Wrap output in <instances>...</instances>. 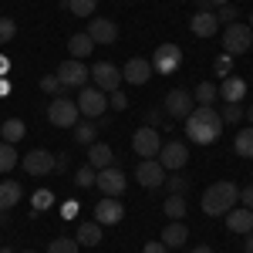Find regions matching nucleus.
<instances>
[{"mask_svg":"<svg viewBox=\"0 0 253 253\" xmlns=\"http://www.w3.org/2000/svg\"><path fill=\"white\" fill-rule=\"evenodd\" d=\"M75 240H78V247H98L101 243V226L98 223H81Z\"/></svg>","mask_w":253,"mask_h":253,"instance_id":"nucleus-25","label":"nucleus"},{"mask_svg":"<svg viewBox=\"0 0 253 253\" xmlns=\"http://www.w3.org/2000/svg\"><path fill=\"white\" fill-rule=\"evenodd\" d=\"M240 203H243L247 210H253V182L247 186V189H240Z\"/></svg>","mask_w":253,"mask_h":253,"instance_id":"nucleus-44","label":"nucleus"},{"mask_svg":"<svg viewBox=\"0 0 253 253\" xmlns=\"http://www.w3.org/2000/svg\"><path fill=\"white\" fill-rule=\"evenodd\" d=\"M88 38L95 41V47H108V44L118 41V24L108 17H95L88 24Z\"/></svg>","mask_w":253,"mask_h":253,"instance_id":"nucleus-14","label":"nucleus"},{"mask_svg":"<svg viewBox=\"0 0 253 253\" xmlns=\"http://www.w3.org/2000/svg\"><path fill=\"white\" fill-rule=\"evenodd\" d=\"M91 78V68H84V61H61L58 64V81L64 84V88H84V81Z\"/></svg>","mask_w":253,"mask_h":253,"instance_id":"nucleus-8","label":"nucleus"},{"mask_svg":"<svg viewBox=\"0 0 253 253\" xmlns=\"http://www.w3.org/2000/svg\"><path fill=\"white\" fill-rule=\"evenodd\" d=\"M196 98L189 95V91H182V88H172L169 95H166V101H162V108H166V115L169 118H182L186 122V115L193 112L196 105H193Z\"/></svg>","mask_w":253,"mask_h":253,"instance_id":"nucleus-12","label":"nucleus"},{"mask_svg":"<svg viewBox=\"0 0 253 253\" xmlns=\"http://www.w3.org/2000/svg\"><path fill=\"white\" fill-rule=\"evenodd\" d=\"M243 250L253 253V233H247V240H243Z\"/></svg>","mask_w":253,"mask_h":253,"instance_id":"nucleus-47","label":"nucleus"},{"mask_svg":"<svg viewBox=\"0 0 253 253\" xmlns=\"http://www.w3.org/2000/svg\"><path fill=\"white\" fill-rule=\"evenodd\" d=\"M186 210H189V206H186V199H182V196H169V199L162 203V213L169 216V219H182Z\"/></svg>","mask_w":253,"mask_h":253,"instance_id":"nucleus-30","label":"nucleus"},{"mask_svg":"<svg viewBox=\"0 0 253 253\" xmlns=\"http://www.w3.org/2000/svg\"><path fill=\"white\" fill-rule=\"evenodd\" d=\"M247 118H250V125H253V105H250V112H247Z\"/></svg>","mask_w":253,"mask_h":253,"instance_id":"nucleus-52","label":"nucleus"},{"mask_svg":"<svg viewBox=\"0 0 253 253\" xmlns=\"http://www.w3.org/2000/svg\"><path fill=\"white\" fill-rule=\"evenodd\" d=\"M219 118H223V125H226V122H230V125H236V122L243 118V105H240V101H223Z\"/></svg>","mask_w":253,"mask_h":253,"instance_id":"nucleus-35","label":"nucleus"},{"mask_svg":"<svg viewBox=\"0 0 253 253\" xmlns=\"http://www.w3.org/2000/svg\"><path fill=\"white\" fill-rule=\"evenodd\" d=\"M75 105H78V112L84 118H98L108 112V95L101 91V88H81V95L75 98Z\"/></svg>","mask_w":253,"mask_h":253,"instance_id":"nucleus-6","label":"nucleus"},{"mask_svg":"<svg viewBox=\"0 0 253 253\" xmlns=\"http://www.w3.org/2000/svg\"><path fill=\"white\" fill-rule=\"evenodd\" d=\"M230 64H233L230 54H219V58H216V71H219V75H230Z\"/></svg>","mask_w":253,"mask_h":253,"instance_id":"nucleus-43","label":"nucleus"},{"mask_svg":"<svg viewBox=\"0 0 253 253\" xmlns=\"http://www.w3.org/2000/svg\"><path fill=\"white\" fill-rule=\"evenodd\" d=\"M159 166L166 169V172H179L186 162H189V149L182 145V142H166L162 149H159Z\"/></svg>","mask_w":253,"mask_h":253,"instance_id":"nucleus-9","label":"nucleus"},{"mask_svg":"<svg viewBox=\"0 0 253 253\" xmlns=\"http://www.w3.org/2000/svg\"><path fill=\"white\" fill-rule=\"evenodd\" d=\"M91 78H95V88H101L105 95H112L122 84V68H115L112 61H98L95 68H91Z\"/></svg>","mask_w":253,"mask_h":253,"instance_id":"nucleus-10","label":"nucleus"},{"mask_svg":"<svg viewBox=\"0 0 253 253\" xmlns=\"http://www.w3.org/2000/svg\"><path fill=\"white\" fill-rule=\"evenodd\" d=\"M186 236H189V226H186L182 219H172V223L162 230V243H166L169 250H175V247H186Z\"/></svg>","mask_w":253,"mask_h":253,"instance_id":"nucleus-22","label":"nucleus"},{"mask_svg":"<svg viewBox=\"0 0 253 253\" xmlns=\"http://www.w3.org/2000/svg\"><path fill=\"white\" fill-rule=\"evenodd\" d=\"M162 186L169 189V196H182V193H186V186H189V182H186V179H182L179 172H172V175H166V182H162Z\"/></svg>","mask_w":253,"mask_h":253,"instance_id":"nucleus-36","label":"nucleus"},{"mask_svg":"<svg viewBox=\"0 0 253 253\" xmlns=\"http://www.w3.org/2000/svg\"><path fill=\"white\" fill-rule=\"evenodd\" d=\"M223 51H226L230 58H240V54L253 51V31L243 24V20L226 24V31H223Z\"/></svg>","mask_w":253,"mask_h":253,"instance_id":"nucleus-3","label":"nucleus"},{"mask_svg":"<svg viewBox=\"0 0 253 253\" xmlns=\"http://www.w3.org/2000/svg\"><path fill=\"white\" fill-rule=\"evenodd\" d=\"M216 20H219V24H223V20H230V24H233V20H236V7H233V3L216 7Z\"/></svg>","mask_w":253,"mask_h":253,"instance_id":"nucleus-40","label":"nucleus"},{"mask_svg":"<svg viewBox=\"0 0 253 253\" xmlns=\"http://www.w3.org/2000/svg\"><path fill=\"white\" fill-rule=\"evenodd\" d=\"M51 206H54V193H51V189H38V193L31 196V213L38 216L41 210H51Z\"/></svg>","mask_w":253,"mask_h":253,"instance_id":"nucleus-32","label":"nucleus"},{"mask_svg":"<svg viewBox=\"0 0 253 253\" xmlns=\"http://www.w3.org/2000/svg\"><path fill=\"white\" fill-rule=\"evenodd\" d=\"M24 132H27V128H24V122H20V118H7V122L0 125V142L17 145L20 138H24Z\"/></svg>","mask_w":253,"mask_h":253,"instance_id":"nucleus-26","label":"nucleus"},{"mask_svg":"<svg viewBox=\"0 0 253 253\" xmlns=\"http://www.w3.org/2000/svg\"><path fill=\"white\" fill-rule=\"evenodd\" d=\"M20 196H24V186L20 182H14V179L0 182V210H14L20 203Z\"/></svg>","mask_w":253,"mask_h":253,"instance_id":"nucleus-24","label":"nucleus"},{"mask_svg":"<svg viewBox=\"0 0 253 253\" xmlns=\"http://www.w3.org/2000/svg\"><path fill=\"white\" fill-rule=\"evenodd\" d=\"M219 98L223 101H243L247 98V81L236 78V75H226V78L219 81Z\"/></svg>","mask_w":253,"mask_h":253,"instance_id":"nucleus-21","label":"nucleus"},{"mask_svg":"<svg viewBox=\"0 0 253 253\" xmlns=\"http://www.w3.org/2000/svg\"><path fill=\"white\" fill-rule=\"evenodd\" d=\"M14 34H17V20H10V17H0V44L14 41Z\"/></svg>","mask_w":253,"mask_h":253,"instance_id":"nucleus-38","label":"nucleus"},{"mask_svg":"<svg viewBox=\"0 0 253 253\" xmlns=\"http://www.w3.org/2000/svg\"><path fill=\"white\" fill-rule=\"evenodd\" d=\"M91 51H95V41L88 38V31H84V34H71V38H68V54H71L75 61H84Z\"/></svg>","mask_w":253,"mask_h":253,"instance_id":"nucleus-23","label":"nucleus"},{"mask_svg":"<svg viewBox=\"0 0 253 253\" xmlns=\"http://www.w3.org/2000/svg\"><path fill=\"white\" fill-rule=\"evenodd\" d=\"M7 91H10V84H7V81H3V78H0V98H3V95H7Z\"/></svg>","mask_w":253,"mask_h":253,"instance_id":"nucleus-48","label":"nucleus"},{"mask_svg":"<svg viewBox=\"0 0 253 253\" xmlns=\"http://www.w3.org/2000/svg\"><path fill=\"white\" fill-rule=\"evenodd\" d=\"M247 27H250V31H253V10H250V20H247Z\"/></svg>","mask_w":253,"mask_h":253,"instance_id":"nucleus-51","label":"nucleus"},{"mask_svg":"<svg viewBox=\"0 0 253 253\" xmlns=\"http://www.w3.org/2000/svg\"><path fill=\"white\" fill-rule=\"evenodd\" d=\"M20 166L27 169V175H47V172H54V156L47 149H31L20 159Z\"/></svg>","mask_w":253,"mask_h":253,"instance_id":"nucleus-15","label":"nucleus"},{"mask_svg":"<svg viewBox=\"0 0 253 253\" xmlns=\"http://www.w3.org/2000/svg\"><path fill=\"white\" fill-rule=\"evenodd\" d=\"M64 7L75 14V17H91L98 7V0H64Z\"/></svg>","mask_w":253,"mask_h":253,"instance_id":"nucleus-33","label":"nucleus"},{"mask_svg":"<svg viewBox=\"0 0 253 253\" xmlns=\"http://www.w3.org/2000/svg\"><path fill=\"white\" fill-rule=\"evenodd\" d=\"M41 91H47V95H58V91H64V84L58 81V75H44V78H41Z\"/></svg>","mask_w":253,"mask_h":253,"instance_id":"nucleus-39","label":"nucleus"},{"mask_svg":"<svg viewBox=\"0 0 253 253\" xmlns=\"http://www.w3.org/2000/svg\"><path fill=\"white\" fill-rule=\"evenodd\" d=\"M122 216H125V206L118 203V196H101L95 206V223L98 226H115L122 223Z\"/></svg>","mask_w":253,"mask_h":253,"instance_id":"nucleus-11","label":"nucleus"},{"mask_svg":"<svg viewBox=\"0 0 253 253\" xmlns=\"http://www.w3.org/2000/svg\"><path fill=\"white\" fill-rule=\"evenodd\" d=\"M0 253H14V250H10V247H0Z\"/></svg>","mask_w":253,"mask_h":253,"instance_id":"nucleus-53","label":"nucleus"},{"mask_svg":"<svg viewBox=\"0 0 253 253\" xmlns=\"http://www.w3.org/2000/svg\"><path fill=\"white\" fill-rule=\"evenodd\" d=\"M226 226L233 230V233H240V236H247V233H253V210H247V206H240V210H230L226 213Z\"/></svg>","mask_w":253,"mask_h":253,"instance_id":"nucleus-19","label":"nucleus"},{"mask_svg":"<svg viewBox=\"0 0 253 253\" xmlns=\"http://www.w3.org/2000/svg\"><path fill=\"white\" fill-rule=\"evenodd\" d=\"M95 175H98V169H91V166H81L78 175H75V182H78L81 189H91V186H95Z\"/></svg>","mask_w":253,"mask_h":253,"instance_id":"nucleus-37","label":"nucleus"},{"mask_svg":"<svg viewBox=\"0 0 253 253\" xmlns=\"http://www.w3.org/2000/svg\"><path fill=\"white\" fill-rule=\"evenodd\" d=\"M233 149H236V156L253 159V125H250V128H240V132H236Z\"/></svg>","mask_w":253,"mask_h":253,"instance_id":"nucleus-27","label":"nucleus"},{"mask_svg":"<svg viewBox=\"0 0 253 253\" xmlns=\"http://www.w3.org/2000/svg\"><path fill=\"white\" fill-rule=\"evenodd\" d=\"M152 75H156V71H152V64H149L145 58H132L125 68H122V81H128V84H145Z\"/></svg>","mask_w":253,"mask_h":253,"instance_id":"nucleus-17","label":"nucleus"},{"mask_svg":"<svg viewBox=\"0 0 253 253\" xmlns=\"http://www.w3.org/2000/svg\"><path fill=\"white\" fill-rule=\"evenodd\" d=\"M115 162V149L112 145H105V142H91L88 145V166L91 169H108Z\"/></svg>","mask_w":253,"mask_h":253,"instance_id":"nucleus-20","label":"nucleus"},{"mask_svg":"<svg viewBox=\"0 0 253 253\" xmlns=\"http://www.w3.org/2000/svg\"><path fill=\"white\" fill-rule=\"evenodd\" d=\"M236 203H240V189H236V182L219 179V182H213V186L203 193V213H206V216H226Z\"/></svg>","mask_w":253,"mask_h":253,"instance_id":"nucleus-2","label":"nucleus"},{"mask_svg":"<svg viewBox=\"0 0 253 253\" xmlns=\"http://www.w3.org/2000/svg\"><path fill=\"white\" fill-rule=\"evenodd\" d=\"M7 71H10V61H7V58H3V54H0V78H3Z\"/></svg>","mask_w":253,"mask_h":253,"instance_id":"nucleus-45","label":"nucleus"},{"mask_svg":"<svg viewBox=\"0 0 253 253\" xmlns=\"http://www.w3.org/2000/svg\"><path fill=\"white\" fill-rule=\"evenodd\" d=\"M78 105H75V98H54L51 105H47V118H51V125H58V128H75V122H78Z\"/></svg>","mask_w":253,"mask_h":253,"instance_id":"nucleus-5","label":"nucleus"},{"mask_svg":"<svg viewBox=\"0 0 253 253\" xmlns=\"http://www.w3.org/2000/svg\"><path fill=\"white\" fill-rule=\"evenodd\" d=\"M193 253H213V250H210V247H196Z\"/></svg>","mask_w":253,"mask_h":253,"instance_id":"nucleus-50","label":"nucleus"},{"mask_svg":"<svg viewBox=\"0 0 253 253\" xmlns=\"http://www.w3.org/2000/svg\"><path fill=\"white\" fill-rule=\"evenodd\" d=\"M149 64H152L156 75H175L179 64H182V47H179V44H159Z\"/></svg>","mask_w":253,"mask_h":253,"instance_id":"nucleus-4","label":"nucleus"},{"mask_svg":"<svg viewBox=\"0 0 253 253\" xmlns=\"http://www.w3.org/2000/svg\"><path fill=\"white\" fill-rule=\"evenodd\" d=\"M193 98H196V105H213L216 98H219V88H216L213 81H199L196 91H193Z\"/></svg>","mask_w":253,"mask_h":253,"instance_id":"nucleus-29","label":"nucleus"},{"mask_svg":"<svg viewBox=\"0 0 253 253\" xmlns=\"http://www.w3.org/2000/svg\"><path fill=\"white\" fill-rule=\"evenodd\" d=\"M47 253H78V240L75 236H54Z\"/></svg>","mask_w":253,"mask_h":253,"instance_id":"nucleus-34","label":"nucleus"},{"mask_svg":"<svg viewBox=\"0 0 253 253\" xmlns=\"http://www.w3.org/2000/svg\"><path fill=\"white\" fill-rule=\"evenodd\" d=\"M135 179L145 186V189H156V186L166 182V169L159 166V159H142L138 169H135Z\"/></svg>","mask_w":253,"mask_h":253,"instance_id":"nucleus-16","label":"nucleus"},{"mask_svg":"<svg viewBox=\"0 0 253 253\" xmlns=\"http://www.w3.org/2000/svg\"><path fill=\"white\" fill-rule=\"evenodd\" d=\"M115 112H125L128 108V98H125V91H112V101H108Z\"/></svg>","mask_w":253,"mask_h":253,"instance_id":"nucleus-41","label":"nucleus"},{"mask_svg":"<svg viewBox=\"0 0 253 253\" xmlns=\"http://www.w3.org/2000/svg\"><path fill=\"white\" fill-rule=\"evenodd\" d=\"M75 142H78V145L98 142V125L95 122H75Z\"/></svg>","mask_w":253,"mask_h":253,"instance_id":"nucleus-28","label":"nucleus"},{"mask_svg":"<svg viewBox=\"0 0 253 253\" xmlns=\"http://www.w3.org/2000/svg\"><path fill=\"white\" fill-rule=\"evenodd\" d=\"M142 253H169V247H166L162 240H152V243H145V247H142Z\"/></svg>","mask_w":253,"mask_h":253,"instance_id":"nucleus-42","label":"nucleus"},{"mask_svg":"<svg viewBox=\"0 0 253 253\" xmlns=\"http://www.w3.org/2000/svg\"><path fill=\"white\" fill-rule=\"evenodd\" d=\"M75 210H78L75 203H64V210H61V213H64V216H68V219H71V216H75Z\"/></svg>","mask_w":253,"mask_h":253,"instance_id":"nucleus-46","label":"nucleus"},{"mask_svg":"<svg viewBox=\"0 0 253 253\" xmlns=\"http://www.w3.org/2000/svg\"><path fill=\"white\" fill-rule=\"evenodd\" d=\"M95 186L101 189V196H122L128 182H125V172H122V169L108 166V169H98V175H95Z\"/></svg>","mask_w":253,"mask_h":253,"instance_id":"nucleus-13","label":"nucleus"},{"mask_svg":"<svg viewBox=\"0 0 253 253\" xmlns=\"http://www.w3.org/2000/svg\"><path fill=\"white\" fill-rule=\"evenodd\" d=\"M17 162H20L17 149H14L10 142H0V172H10V169H14Z\"/></svg>","mask_w":253,"mask_h":253,"instance_id":"nucleus-31","label":"nucleus"},{"mask_svg":"<svg viewBox=\"0 0 253 253\" xmlns=\"http://www.w3.org/2000/svg\"><path fill=\"white\" fill-rule=\"evenodd\" d=\"M216 27H219L216 10H199V14H193V20H189V31H193L196 38H213Z\"/></svg>","mask_w":253,"mask_h":253,"instance_id":"nucleus-18","label":"nucleus"},{"mask_svg":"<svg viewBox=\"0 0 253 253\" xmlns=\"http://www.w3.org/2000/svg\"><path fill=\"white\" fill-rule=\"evenodd\" d=\"M159 149H162V138H159V132L152 128V125H142V128H135V135H132V152L142 159H156Z\"/></svg>","mask_w":253,"mask_h":253,"instance_id":"nucleus-7","label":"nucleus"},{"mask_svg":"<svg viewBox=\"0 0 253 253\" xmlns=\"http://www.w3.org/2000/svg\"><path fill=\"white\" fill-rule=\"evenodd\" d=\"M27 253H34V250H27Z\"/></svg>","mask_w":253,"mask_h":253,"instance_id":"nucleus-54","label":"nucleus"},{"mask_svg":"<svg viewBox=\"0 0 253 253\" xmlns=\"http://www.w3.org/2000/svg\"><path fill=\"white\" fill-rule=\"evenodd\" d=\"M223 3H233V0H210V7H223Z\"/></svg>","mask_w":253,"mask_h":253,"instance_id":"nucleus-49","label":"nucleus"},{"mask_svg":"<svg viewBox=\"0 0 253 253\" xmlns=\"http://www.w3.org/2000/svg\"><path fill=\"white\" fill-rule=\"evenodd\" d=\"M186 132H189V142L210 145L223 132V118H219V112H216L213 105H196L193 112L186 115Z\"/></svg>","mask_w":253,"mask_h":253,"instance_id":"nucleus-1","label":"nucleus"}]
</instances>
